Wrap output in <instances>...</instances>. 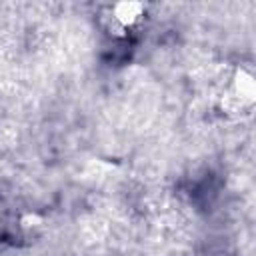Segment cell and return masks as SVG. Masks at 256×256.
<instances>
[{"mask_svg":"<svg viewBox=\"0 0 256 256\" xmlns=\"http://www.w3.org/2000/svg\"><path fill=\"white\" fill-rule=\"evenodd\" d=\"M140 16H142V4L138 2H118L110 10V18L120 30L130 28Z\"/></svg>","mask_w":256,"mask_h":256,"instance_id":"cell-1","label":"cell"}]
</instances>
